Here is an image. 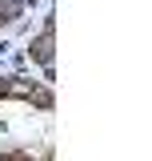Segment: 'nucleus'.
<instances>
[{"instance_id": "f257e3e1", "label": "nucleus", "mask_w": 152, "mask_h": 161, "mask_svg": "<svg viewBox=\"0 0 152 161\" xmlns=\"http://www.w3.org/2000/svg\"><path fill=\"white\" fill-rule=\"evenodd\" d=\"M36 57L44 60V64H48V60H52V28H44V36L36 40Z\"/></svg>"}]
</instances>
